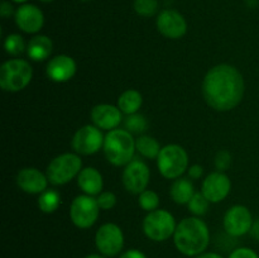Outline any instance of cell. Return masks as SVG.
Segmentation results:
<instances>
[{
	"label": "cell",
	"instance_id": "1",
	"mask_svg": "<svg viewBox=\"0 0 259 258\" xmlns=\"http://www.w3.org/2000/svg\"><path fill=\"white\" fill-rule=\"evenodd\" d=\"M245 85L243 75L232 65L220 63L207 71L202 81V95L207 105L229 111L242 101Z\"/></svg>",
	"mask_w": 259,
	"mask_h": 258
},
{
	"label": "cell",
	"instance_id": "2",
	"mask_svg": "<svg viewBox=\"0 0 259 258\" xmlns=\"http://www.w3.org/2000/svg\"><path fill=\"white\" fill-rule=\"evenodd\" d=\"M174 242L180 253L187 257H196L204 253L209 245V228L200 218H186L177 224Z\"/></svg>",
	"mask_w": 259,
	"mask_h": 258
},
{
	"label": "cell",
	"instance_id": "3",
	"mask_svg": "<svg viewBox=\"0 0 259 258\" xmlns=\"http://www.w3.org/2000/svg\"><path fill=\"white\" fill-rule=\"evenodd\" d=\"M104 154L114 166H126L133 161L136 153V139L126 129H113L104 139Z\"/></svg>",
	"mask_w": 259,
	"mask_h": 258
},
{
	"label": "cell",
	"instance_id": "4",
	"mask_svg": "<svg viewBox=\"0 0 259 258\" xmlns=\"http://www.w3.org/2000/svg\"><path fill=\"white\" fill-rule=\"evenodd\" d=\"M33 77V68L28 61L13 58L0 67V86L8 93H18L29 85Z\"/></svg>",
	"mask_w": 259,
	"mask_h": 258
},
{
	"label": "cell",
	"instance_id": "5",
	"mask_svg": "<svg viewBox=\"0 0 259 258\" xmlns=\"http://www.w3.org/2000/svg\"><path fill=\"white\" fill-rule=\"evenodd\" d=\"M157 166L164 179H180L189 169V154L179 144H167L157 157Z\"/></svg>",
	"mask_w": 259,
	"mask_h": 258
},
{
	"label": "cell",
	"instance_id": "6",
	"mask_svg": "<svg viewBox=\"0 0 259 258\" xmlns=\"http://www.w3.org/2000/svg\"><path fill=\"white\" fill-rule=\"evenodd\" d=\"M82 169V161L77 153H62L55 157L47 167L48 181L55 186H61L78 176Z\"/></svg>",
	"mask_w": 259,
	"mask_h": 258
},
{
	"label": "cell",
	"instance_id": "7",
	"mask_svg": "<svg viewBox=\"0 0 259 258\" xmlns=\"http://www.w3.org/2000/svg\"><path fill=\"white\" fill-rule=\"evenodd\" d=\"M176 227L175 217L164 209H157L148 212L143 220L144 234L154 242H163L174 237Z\"/></svg>",
	"mask_w": 259,
	"mask_h": 258
},
{
	"label": "cell",
	"instance_id": "8",
	"mask_svg": "<svg viewBox=\"0 0 259 258\" xmlns=\"http://www.w3.org/2000/svg\"><path fill=\"white\" fill-rule=\"evenodd\" d=\"M98 200L90 195H78L72 200L70 206V218L80 229H89L96 223L100 212Z\"/></svg>",
	"mask_w": 259,
	"mask_h": 258
},
{
	"label": "cell",
	"instance_id": "9",
	"mask_svg": "<svg viewBox=\"0 0 259 258\" xmlns=\"http://www.w3.org/2000/svg\"><path fill=\"white\" fill-rule=\"evenodd\" d=\"M95 245L100 254L105 257H115L124 247L123 230L114 223H105L96 232Z\"/></svg>",
	"mask_w": 259,
	"mask_h": 258
},
{
	"label": "cell",
	"instance_id": "10",
	"mask_svg": "<svg viewBox=\"0 0 259 258\" xmlns=\"http://www.w3.org/2000/svg\"><path fill=\"white\" fill-rule=\"evenodd\" d=\"M105 137L101 129L95 125H83L78 129L72 138V148L77 154L90 156L95 154L103 148Z\"/></svg>",
	"mask_w": 259,
	"mask_h": 258
},
{
	"label": "cell",
	"instance_id": "11",
	"mask_svg": "<svg viewBox=\"0 0 259 258\" xmlns=\"http://www.w3.org/2000/svg\"><path fill=\"white\" fill-rule=\"evenodd\" d=\"M149 177H151L149 167L143 161L133 159L124 168L123 175H121V181H123L126 191L134 195H139L144 190H147V186L149 184Z\"/></svg>",
	"mask_w": 259,
	"mask_h": 258
},
{
	"label": "cell",
	"instance_id": "12",
	"mask_svg": "<svg viewBox=\"0 0 259 258\" xmlns=\"http://www.w3.org/2000/svg\"><path fill=\"white\" fill-rule=\"evenodd\" d=\"M253 218L250 214L249 209L243 205H234L229 207L228 211L225 212L224 220V229L230 237H242L247 233H250V229L253 227Z\"/></svg>",
	"mask_w": 259,
	"mask_h": 258
},
{
	"label": "cell",
	"instance_id": "13",
	"mask_svg": "<svg viewBox=\"0 0 259 258\" xmlns=\"http://www.w3.org/2000/svg\"><path fill=\"white\" fill-rule=\"evenodd\" d=\"M157 29L169 39H179L187 32V23L184 15L174 9H164L157 17Z\"/></svg>",
	"mask_w": 259,
	"mask_h": 258
},
{
	"label": "cell",
	"instance_id": "14",
	"mask_svg": "<svg viewBox=\"0 0 259 258\" xmlns=\"http://www.w3.org/2000/svg\"><path fill=\"white\" fill-rule=\"evenodd\" d=\"M232 190V181L224 172H212L205 177L202 182L201 192L212 204L223 201Z\"/></svg>",
	"mask_w": 259,
	"mask_h": 258
},
{
	"label": "cell",
	"instance_id": "15",
	"mask_svg": "<svg viewBox=\"0 0 259 258\" xmlns=\"http://www.w3.org/2000/svg\"><path fill=\"white\" fill-rule=\"evenodd\" d=\"M15 23L20 30L33 34L42 29L45 24V15L35 5L23 4L15 12Z\"/></svg>",
	"mask_w": 259,
	"mask_h": 258
},
{
	"label": "cell",
	"instance_id": "16",
	"mask_svg": "<svg viewBox=\"0 0 259 258\" xmlns=\"http://www.w3.org/2000/svg\"><path fill=\"white\" fill-rule=\"evenodd\" d=\"M77 66L75 60L67 55H58L51 58L46 67V73L51 81L66 82L75 76Z\"/></svg>",
	"mask_w": 259,
	"mask_h": 258
},
{
	"label": "cell",
	"instance_id": "17",
	"mask_svg": "<svg viewBox=\"0 0 259 258\" xmlns=\"http://www.w3.org/2000/svg\"><path fill=\"white\" fill-rule=\"evenodd\" d=\"M118 106L110 104H99L91 110V120L94 125L104 131H113L119 126L123 120V115Z\"/></svg>",
	"mask_w": 259,
	"mask_h": 258
},
{
	"label": "cell",
	"instance_id": "18",
	"mask_svg": "<svg viewBox=\"0 0 259 258\" xmlns=\"http://www.w3.org/2000/svg\"><path fill=\"white\" fill-rule=\"evenodd\" d=\"M48 182L47 175L34 167H25L17 175L18 187L27 194H42L47 190Z\"/></svg>",
	"mask_w": 259,
	"mask_h": 258
},
{
	"label": "cell",
	"instance_id": "19",
	"mask_svg": "<svg viewBox=\"0 0 259 258\" xmlns=\"http://www.w3.org/2000/svg\"><path fill=\"white\" fill-rule=\"evenodd\" d=\"M77 185L86 195H100L104 187V180L95 167H86L81 169L77 176Z\"/></svg>",
	"mask_w": 259,
	"mask_h": 258
},
{
	"label": "cell",
	"instance_id": "20",
	"mask_svg": "<svg viewBox=\"0 0 259 258\" xmlns=\"http://www.w3.org/2000/svg\"><path fill=\"white\" fill-rule=\"evenodd\" d=\"M53 50V43L50 37L47 35H35L28 42L27 45V55L28 57L35 62H42L47 60L51 56Z\"/></svg>",
	"mask_w": 259,
	"mask_h": 258
},
{
	"label": "cell",
	"instance_id": "21",
	"mask_svg": "<svg viewBox=\"0 0 259 258\" xmlns=\"http://www.w3.org/2000/svg\"><path fill=\"white\" fill-rule=\"evenodd\" d=\"M169 195L176 204H189L190 200L195 195V187L189 179L180 177L174 181L169 189Z\"/></svg>",
	"mask_w": 259,
	"mask_h": 258
},
{
	"label": "cell",
	"instance_id": "22",
	"mask_svg": "<svg viewBox=\"0 0 259 258\" xmlns=\"http://www.w3.org/2000/svg\"><path fill=\"white\" fill-rule=\"evenodd\" d=\"M142 104H143V96L138 90H134V89L125 90L118 99V108L120 109L121 113L126 115L138 113Z\"/></svg>",
	"mask_w": 259,
	"mask_h": 258
},
{
	"label": "cell",
	"instance_id": "23",
	"mask_svg": "<svg viewBox=\"0 0 259 258\" xmlns=\"http://www.w3.org/2000/svg\"><path fill=\"white\" fill-rule=\"evenodd\" d=\"M136 148L139 154H142L146 158H156L158 157L159 152H161V146H159L158 141L153 137L149 136H142L138 139H136Z\"/></svg>",
	"mask_w": 259,
	"mask_h": 258
},
{
	"label": "cell",
	"instance_id": "24",
	"mask_svg": "<svg viewBox=\"0 0 259 258\" xmlns=\"http://www.w3.org/2000/svg\"><path fill=\"white\" fill-rule=\"evenodd\" d=\"M61 205V196L55 190H46L38 197V207L46 214L55 212Z\"/></svg>",
	"mask_w": 259,
	"mask_h": 258
},
{
	"label": "cell",
	"instance_id": "25",
	"mask_svg": "<svg viewBox=\"0 0 259 258\" xmlns=\"http://www.w3.org/2000/svg\"><path fill=\"white\" fill-rule=\"evenodd\" d=\"M4 48L8 55L14 56V57L22 55V53H24L27 51V46H25L24 39L19 34L8 35L4 40Z\"/></svg>",
	"mask_w": 259,
	"mask_h": 258
},
{
	"label": "cell",
	"instance_id": "26",
	"mask_svg": "<svg viewBox=\"0 0 259 258\" xmlns=\"http://www.w3.org/2000/svg\"><path fill=\"white\" fill-rule=\"evenodd\" d=\"M124 125L128 132L133 133H143L148 128V121H147L146 116L142 115V114H131L125 118L124 120Z\"/></svg>",
	"mask_w": 259,
	"mask_h": 258
},
{
	"label": "cell",
	"instance_id": "27",
	"mask_svg": "<svg viewBox=\"0 0 259 258\" xmlns=\"http://www.w3.org/2000/svg\"><path fill=\"white\" fill-rule=\"evenodd\" d=\"M134 10L138 15L144 18L153 17L158 12V0H134Z\"/></svg>",
	"mask_w": 259,
	"mask_h": 258
},
{
	"label": "cell",
	"instance_id": "28",
	"mask_svg": "<svg viewBox=\"0 0 259 258\" xmlns=\"http://www.w3.org/2000/svg\"><path fill=\"white\" fill-rule=\"evenodd\" d=\"M210 201L204 196L202 192H195V195L192 196V199L190 200L187 206H189V210L194 215H205L207 212V209H209Z\"/></svg>",
	"mask_w": 259,
	"mask_h": 258
},
{
	"label": "cell",
	"instance_id": "29",
	"mask_svg": "<svg viewBox=\"0 0 259 258\" xmlns=\"http://www.w3.org/2000/svg\"><path fill=\"white\" fill-rule=\"evenodd\" d=\"M138 204L142 209L151 212L153 211V210L158 209L159 197L158 195H157L154 191H152V190H144L142 194H139Z\"/></svg>",
	"mask_w": 259,
	"mask_h": 258
},
{
	"label": "cell",
	"instance_id": "30",
	"mask_svg": "<svg viewBox=\"0 0 259 258\" xmlns=\"http://www.w3.org/2000/svg\"><path fill=\"white\" fill-rule=\"evenodd\" d=\"M232 166V154L227 149H220L215 156V167L218 171L224 172Z\"/></svg>",
	"mask_w": 259,
	"mask_h": 258
},
{
	"label": "cell",
	"instance_id": "31",
	"mask_svg": "<svg viewBox=\"0 0 259 258\" xmlns=\"http://www.w3.org/2000/svg\"><path fill=\"white\" fill-rule=\"evenodd\" d=\"M98 204L101 210H110L115 206L116 204V196L110 191H104L96 197Z\"/></svg>",
	"mask_w": 259,
	"mask_h": 258
},
{
	"label": "cell",
	"instance_id": "32",
	"mask_svg": "<svg viewBox=\"0 0 259 258\" xmlns=\"http://www.w3.org/2000/svg\"><path fill=\"white\" fill-rule=\"evenodd\" d=\"M229 258H259L257 252L247 247H240L230 253Z\"/></svg>",
	"mask_w": 259,
	"mask_h": 258
},
{
	"label": "cell",
	"instance_id": "33",
	"mask_svg": "<svg viewBox=\"0 0 259 258\" xmlns=\"http://www.w3.org/2000/svg\"><path fill=\"white\" fill-rule=\"evenodd\" d=\"M187 174H189L190 179L199 180L201 179L202 174H204V168H202V166H200V164H192V166H190L189 169H187Z\"/></svg>",
	"mask_w": 259,
	"mask_h": 258
},
{
	"label": "cell",
	"instance_id": "34",
	"mask_svg": "<svg viewBox=\"0 0 259 258\" xmlns=\"http://www.w3.org/2000/svg\"><path fill=\"white\" fill-rule=\"evenodd\" d=\"M120 258H147V255L139 249H128L121 253Z\"/></svg>",
	"mask_w": 259,
	"mask_h": 258
},
{
	"label": "cell",
	"instance_id": "35",
	"mask_svg": "<svg viewBox=\"0 0 259 258\" xmlns=\"http://www.w3.org/2000/svg\"><path fill=\"white\" fill-rule=\"evenodd\" d=\"M13 13H14V10H13L12 4H10L9 2H3L2 7H0V14H2V17L8 18L10 17Z\"/></svg>",
	"mask_w": 259,
	"mask_h": 258
},
{
	"label": "cell",
	"instance_id": "36",
	"mask_svg": "<svg viewBox=\"0 0 259 258\" xmlns=\"http://www.w3.org/2000/svg\"><path fill=\"white\" fill-rule=\"evenodd\" d=\"M250 234H252L253 237H254L259 242V219L253 223V227L252 229H250Z\"/></svg>",
	"mask_w": 259,
	"mask_h": 258
},
{
	"label": "cell",
	"instance_id": "37",
	"mask_svg": "<svg viewBox=\"0 0 259 258\" xmlns=\"http://www.w3.org/2000/svg\"><path fill=\"white\" fill-rule=\"evenodd\" d=\"M194 258H224L223 255H220L219 253H212V252H209V253H201V254L196 255V257Z\"/></svg>",
	"mask_w": 259,
	"mask_h": 258
},
{
	"label": "cell",
	"instance_id": "38",
	"mask_svg": "<svg viewBox=\"0 0 259 258\" xmlns=\"http://www.w3.org/2000/svg\"><path fill=\"white\" fill-rule=\"evenodd\" d=\"M83 258H106L105 255H103V254H89V255H86V257H83Z\"/></svg>",
	"mask_w": 259,
	"mask_h": 258
},
{
	"label": "cell",
	"instance_id": "39",
	"mask_svg": "<svg viewBox=\"0 0 259 258\" xmlns=\"http://www.w3.org/2000/svg\"><path fill=\"white\" fill-rule=\"evenodd\" d=\"M13 2H15V3H25V2H27V0H13Z\"/></svg>",
	"mask_w": 259,
	"mask_h": 258
},
{
	"label": "cell",
	"instance_id": "40",
	"mask_svg": "<svg viewBox=\"0 0 259 258\" xmlns=\"http://www.w3.org/2000/svg\"><path fill=\"white\" fill-rule=\"evenodd\" d=\"M40 2H43V3H51V2H53V0H40Z\"/></svg>",
	"mask_w": 259,
	"mask_h": 258
},
{
	"label": "cell",
	"instance_id": "41",
	"mask_svg": "<svg viewBox=\"0 0 259 258\" xmlns=\"http://www.w3.org/2000/svg\"><path fill=\"white\" fill-rule=\"evenodd\" d=\"M81 2H85V3H88V2H91V0H81Z\"/></svg>",
	"mask_w": 259,
	"mask_h": 258
}]
</instances>
